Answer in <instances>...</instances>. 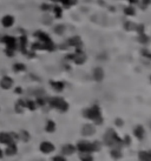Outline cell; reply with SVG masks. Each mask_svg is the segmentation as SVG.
<instances>
[{
    "instance_id": "1",
    "label": "cell",
    "mask_w": 151,
    "mask_h": 161,
    "mask_svg": "<svg viewBox=\"0 0 151 161\" xmlns=\"http://www.w3.org/2000/svg\"><path fill=\"white\" fill-rule=\"evenodd\" d=\"M104 142L110 146V147H113V148H118L123 145V140L117 135V133L113 130V129H108L105 137H104Z\"/></svg>"
},
{
    "instance_id": "2",
    "label": "cell",
    "mask_w": 151,
    "mask_h": 161,
    "mask_svg": "<svg viewBox=\"0 0 151 161\" xmlns=\"http://www.w3.org/2000/svg\"><path fill=\"white\" fill-rule=\"evenodd\" d=\"M77 150L82 153H85V154H90V153H93V152H98L100 150V143L99 142H90V141H79L77 143Z\"/></svg>"
},
{
    "instance_id": "3",
    "label": "cell",
    "mask_w": 151,
    "mask_h": 161,
    "mask_svg": "<svg viewBox=\"0 0 151 161\" xmlns=\"http://www.w3.org/2000/svg\"><path fill=\"white\" fill-rule=\"evenodd\" d=\"M84 117L90 120H93L95 124L100 125L103 122V117H102V113H100V108L98 107L97 105L92 106L91 108H86L84 112H83Z\"/></svg>"
},
{
    "instance_id": "4",
    "label": "cell",
    "mask_w": 151,
    "mask_h": 161,
    "mask_svg": "<svg viewBox=\"0 0 151 161\" xmlns=\"http://www.w3.org/2000/svg\"><path fill=\"white\" fill-rule=\"evenodd\" d=\"M49 102H50L51 107L57 108V109H59L60 112H66V111L69 109V104L65 101L63 98H59V97L51 98Z\"/></svg>"
},
{
    "instance_id": "5",
    "label": "cell",
    "mask_w": 151,
    "mask_h": 161,
    "mask_svg": "<svg viewBox=\"0 0 151 161\" xmlns=\"http://www.w3.org/2000/svg\"><path fill=\"white\" fill-rule=\"evenodd\" d=\"M0 43H4L6 46V48H12L14 51L18 47V40L14 37H11V35H2L0 38Z\"/></svg>"
},
{
    "instance_id": "6",
    "label": "cell",
    "mask_w": 151,
    "mask_h": 161,
    "mask_svg": "<svg viewBox=\"0 0 151 161\" xmlns=\"http://www.w3.org/2000/svg\"><path fill=\"white\" fill-rule=\"evenodd\" d=\"M39 150L42 153L44 154H50V153H52L54 150H55V147H54V145L52 142H50V141H43L40 145H39Z\"/></svg>"
},
{
    "instance_id": "7",
    "label": "cell",
    "mask_w": 151,
    "mask_h": 161,
    "mask_svg": "<svg viewBox=\"0 0 151 161\" xmlns=\"http://www.w3.org/2000/svg\"><path fill=\"white\" fill-rule=\"evenodd\" d=\"M12 142H15V141L13 139L11 133H8V132H0V143L1 145L7 146V145H10Z\"/></svg>"
},
{
    "instance_id": "8",
    "label": "cell",
    "mask_w": 151,
    "mask_h": 161,
    "mask_svg": "<svg viewBox=\"0 0 151 161\" xmlns=\"http://www.w3.org/2000/svg\"><path fill=\"white\" fill-rule=\"evenodd\" d=\"M0 87L2 89H5V91L11 89L12 87H13V79H12L11 76H7V75L2 76L1 80H0Z\"/></svg>"
},
{
    "instance_id": "9",
    "label": "cell",
    "mask_w": 151,
    "mask_h": 161,
    "mask_svg": "<svg viewBox=\"0 0 151 161\" xmlns=\"http://www.w3.org/2000/svg\"><path fill=\"white\" fill-rule=\"evenodd\" d=\"M69 58L72 59L76 64H78V65L84 64V61L86 60V55L83 53L82 51H77V53H75L73 55H71V56H69Z\"/></svg>"
},
{
    "instance_id": "10",
    "label": "cell",
    "mask_w": 151,
    "mask_h": 161,
    "mask_svg": "<svg viewBox=\"0 0 151 161\" xmlns=\"http://www.w3.org/2000/svg\"><path fill=\"white\" fill-rule=\"evenodd\" d=\"M17 153H18V146H17L15 142H12V143L6 146L5 152H4V155H6V156H13Z\"/></svg>"
},
{
    "instance_id": "11",
    "label": "cell",
    "mask_w": 151,
    "mask_h": 161,
    "mask_svg": "<svg viewBox=\"0 0 151 161\" xmlns=\"http://www.w3.org/2000/svg\"><path fill=\"white\" fill-rule=\"evenodd\" d=\"M14 17H12L10 14H7V15H4L2 17V19H1V25L5 27V28H10L13 26V24H14Z\"/></svg>"
},
{
    "instance_id": "12",
    "label": "cell",
    "mask_w": 151,
    "mask_h": 161,
    "mask_svg": "<svg viewBox=\"0 0 151 161\" xmlns=\"http://www.w3.org/2000/svg\"><path fill=\"white\" fill-rule=\"evenodd\" d=\"M76 146L71 145V143H66L62 147V154L63 155H72L76 152Z\"/></svg>"
},
{
    "instance_id": "13",
    "label": "cell",
    "mask_w": 151,
    "mask_h": 161,
    "mask_svg": "<svg viewBox=\"0 0 151 161\" xmlns=\"http://www.w3.org/2000/svg\"><path fill=\"white\" fill-rule=\"evenodd\" d=\"M93 79L98 82H100L104 79V71L102 67H96L93 69Z\"/></svg>"
},
{
    "instance_id": "14",
    "label": "cell",
    "mask_w": 151,
    "mask_h": 161,
    "mask_svg": "<svg viewBox=\"0 0 151 161\" xmlns=\"http://www.w3.org/2000/svg\"><path fill=\"white\" fill-rule=\"evenodd\" d=\"M95 132H96V129H95V126H92V125H85V126H83V129H82V133L85 137L93 135Z\"/></svg>"
},
{
    "instance_id": "15",
    "label": "cell",
    "mask_w": 151,
    "mask_h": 161,
    "mask_svg": "<svg viewBox=\"0 0 151 161\" xmlns=\"http://www.w3.org/2000/svg\"><path fill=\"white\" fill-rule=\"evenodd\" d=\"M138 159L139 161H151V150L138 152Z\"/></svg>"
},
{
    "instance_id": "16",
    "label": "cell",
    "mask_w": 151,
    "mask_h": 161,
    "mask_svg": "<svg viewBox=\"0 0 151 161\" xmlns=\"http://www.w3.org/2000/svg\"><path fill=\"white\" fill-rule=\"evenodd\" d=\"M133 134H135V137L137 138L138 140H143L144 139V135H145V130H144V127L143 126H136V128L133 130Z\"/></svg>"
},
{
    "instance_id": "17",
    "label": "cell",
    "mask_w": 151,
    "mask_h": 161,
    "mask_svg": "<svg viewBox=\"0 0 151 161\" xmlns=\"http://www.w3.org/2000/svg\"><path fill=\"white\" fill-rule=\"evenodd\" d=\"M18 45L20 46V50H22V53H26V46H27V38L25 35H22L18 40Z\"/></svg>"
},
{
    "instance_id": "18",
    "label": "cell",
    "mask_w": 151,
    "mask_h": 161,
    "mask_svg": "<svg viewBox=\"0 0 151 161\" xmlns=\"http://www.w3.org/2000/svg\"><path fill=\"white\" fill-rule=\"evenodd\" d=\"M51 86L53 87L54 91H57V92H62L63 89H64V82H62V81H51Z\"/></svg>"
},
{
    "instance_id": "19",
    "label": "cell",
    "mask_w": 151,
    "mask_h": 161,
    "mask_svg": "<svg viewBox=\"0 0 151 161\" xmlns=\"http://www.w3.org/2000/svg\"><path fill=\"white\" fill-rule=\"evenodd\" d=\"M45 130H46L47 133H53L54 130H55V122L52 121V120H49V121L46 122Z\"/></svg>"
},
{
    "instance_id": "20",
    "label": "cell",
    "mask_w": 151,
    "mask_h": 161,
    "mask_svg": "<svg viewBox=\"0 0 151 161\" xmlns=\"http://www.w3.org/2000/svg\"><path fill=\"white\" fill-rule=\"evenodd\" d=\"M69 45L70 46H75V47H80L82 46V40L79 37H73L69 40Z\"/></svg>"
},
{
    "instance_id": "21",
    "label": "cell",
    "mask_w": 151,
    "mask_h": 161,
    "mask_svg": "<svg viewBox=\"0 0 151 161\" xmlns=\"http://www.w3.org/2000/svg\"><path fill=\"white\" fill-rule=\"evenodd\" d=\"M111 156H112V159H115V160L120 159V158L123 156L120 148H113V150H111Z\"/></svg>"
},
{
    "instance_id": "22",
    "label": "cell",
    "mask_w": 151,
    "mask_h": 161,
    "mask_svg": "<svg viewBox=\"0 0 151 161\" xmlns=\"http://www.w3.org/2000/svg\"><path fill=\"white\" fill-rule=\"evenodd\" d=\"M26 69V66L24 64H20V63H17V64L13 65V71L17 72V73H20V72H24Z\"/></svg>"
},
{
    "instance_id": "23",
    "label": "cell",
    "mask_w": 151,
    "mask_h": 161,
    "mask_svg": "<svg viewBox=\"0 0 151 161\" xmlns=\"http://www.w3.org/2000/svg\"><path fill=\"white\" fill-rule=\"evenodd\" d=\"M18 135H19V139L22 140L24 142H27V141L30 140V134H29L26 130H22V132H20Z\"/></svg>"
},
{
    "instance_id": "24",
    "label": "cell",
    "mask_w": 151,
    "mask_h": 161,
    "mask_svg": "<svg viewBox=\"0 0 151 161\" xmlns=\"http://www.w3.org/2000/svg\"><path fill=\"white\" fill-rule=\"evenodd\" d=\"M26 108H29L30 111H34L37 108V104L32 100H27L26 101Z\"/></svg>"
},
{
    "instance_id": "25",
    "label": "cell",
    "mask_w": 151,
    "mask_h": 161,
    "mask_svg": "<svg viewBox=\"0 0 151 161\" xmlns=\"http://www.w3.org/2000/svg\"><path fill=\"white\" fill-rule=\"evenodd\" d=\"M62 2H63V5H64V7H70L71 5H73L77 2V0H60Z\"/></svg>"
},
{
    "instance_id": "26",
    "label": "cell",
    "mask_w": 151,
    "mask_h": 161,
    "mask_svg": "<svg viewBox=\"0 0 151 161\" xmlns=\"http://www.w3.org/2000/svg\"><path fill=\"white\" fill-rule=\"evenodd\" d=\"M53 12H54V14H55V17H57V18H62L63 12H62V8H60L59 6H55V7L53 8Z\"/></svg>"
},
{
    "instance_id": "27",
    "label": "cell",
    "mask_w": 151,
    "mask_h": 161,
    "mask_svg": "<svg viewBox=\"0 0 151 161\" xmlns=\"http://www.w3.org/2000/svg\"><path fill=\"white\" fill-rule=\"evenodd\" d=\"M14 50H12V48H5V54L8 56V58H12V56H14Z\"/></svg>"
},
{
    "instance_id": "28",
    "label": "cell",
    "mask_w": 151,
    "mask_h": 161,
    "mask_svg": "<svg viewBox=\"0 0 151 161\" xmlns=\"http://www.w3.org/2000/svg\"><path fill=\"white\" fill-rule=\"evenodd\" d=\"M82 161H93V156L92 155H82L80 156Z\"/></svg>"
},
{
    "instance_id": "29",
    "label": "cell",
    "mask_w": 151,
    "mask_h": 161,
    "mask_svg": "<svg viewBox=\"0 0 151 161\" xmlns=\"http://www.w3.org/2000/svg\"><path fill=\"white\" fill-rule=\"evenodd\" d=\"M52 161H67L66 160V158L63 156V155H55L52 158Z\"/></svg>"
},
{
    "instance_id": "30",
    "label": "cell",
    "mask_w": 151,
    "mask_h": 161,
    "mask_svg": "<svg viewBox=\"0 0 151 161\" xmlns=\"http://www.w3.org/2000/svg\"><path fill=\"white\" fill-rule=\"evenodd\" d=\"M130 143H131V139H130L129 135H125V138L123 139V145H126V146H129Z\"/></svg>"
},
{
    "instance_id": "31",
    "label": "cell",
    "mask_w": 151,
    "mask_h": 161,
    "mask_svg": "<svg viewBox=\"0 0 151 161\" xmlns=\"http://www.w3.org/2000/svg\"><path fill=\"white\" fill-rule=\"evenodd\" d=\"M140 37H139V41L142 43H148V40H149V39H148V38H146V37H145V35H144V34H139Z\"/></svg>"
},
{
    "instance_id": "32",
    "label": "cell",
    "mask_w": 151,
    "mask_h": 161,
    "mask_svg": "<svg viewBox=\"0 0 151 161\" xmlns=\"http://www.w3.org/2000/svg\"><path fill=\"white\" fill-rule=\"evenodd\" d=\"M45 102H46V101L44 100L43 98H38V99H37V101H35V104H38L39 106H44V105H45Z\"/></svg>"
},
{
    "instance_id": "33",
    "label": "cell",
    "mask_w": 151,
    "mask_h": 161,
    "mask_svg": "<svg viewBox=\"0 0 151 161\" xmlns=\"http://www.w3.org/2000/svg\"><path fill=\"white\" fill-rule=\"evenodd\" d=\"M55 32L57 33H63L64 32V26H63V25L57 26V27H55Z\"/></svg>"
},
{
    "instance_id": "34",
    "label": "cell",
    "mask_w": 151,
    "mask_h": 161,
    "mask_svg": "<svg viewBox=\"0 0 151 161\" xmlns=\"http://www.w3.org/2000/svg\"><path fill=\"white\" fill-rule=\"evenodd\" d=\"M125 14H131V15H132V14H135V10H133V8H132V7H129V8H125Z\"/></svg>"
},
{
    "instance_id": "35",
    "label": "cell",
    "mask_w": 151,
    "mask_h": 161,
    "mask_svg": "<svg viewBox=\"0 0 151 161\" xmlns=\"http://www.w3.org/2000/svg\"><path fill=\"white\" fill-rule=\"evenodd\" d=\"M142 53H143V55H145L146 58H149V59H151V53H149V52H148L146 50H143V51H142Z\"/></svg>"
},
{
    "instance_id": "36",
    "label": "cell",
    "mask_w": 151,
    "mask_h": 161,
    "mask_svg": "<svg viewBox=\"0 0 151 161\" xmlns=\"http://www.w3.org/2000/svg\"><path fill=\"white\" fill-rule=\"evenodd\" d=\"M123 124H124V122H123V120H120V119H116V125H117L118 127H122V126H123Z\"/></svg>"
},
{
    "instance_id": "37",
    "label": "cell",
    "mask_w": 151,
    "mask_h": 161,
    "mask_svg": "<svg viewBox=\"0 0 151 161\" xmlns=\"http://www.w3.org/2000/svg\"><path fill=\"white\" fill-rule=\"evenodd\" d=\"M14 92H15L17 94H22V87H15V88H14Z\"/></svg>"
},
{
    "instance_id": "38",
    "label": "cell",
    "mask_w": 151,
    "mask_h": 161,
    "mask_svg": "<svg viewBox=\"0 0 151 161\" xmlns=\"http://www.w3.org/2000/svg\"><path fill=\"white\" fill-rule=\"evenodd\" d=\"M42 10H44V11H49V10H50V6L46 5V4H43V5H42Z\"/></svg>"
},
{
    "instance_id": "39",
    "label": "cell",
    "mask_w": 151,
    "mask_h": 161,
    "mask_svg": "<svg viewBox=\"0 0 151 161\" xmlns=\"http://www.w3.org/2000/svg\"><path fill=\"white\" fill-rule=\"evenodd\" d=\"M4 158V150L0 148V159H2Z\"/></svg>"
},
{
    "instance_id": "40",
    "label": "cell",
    "mask_w": 151,
    "mask_h": 161,
    "mask_svg": "<svg viewBox=\"0 0 151 161\" xmlns=\"http://www.w3.org/2000/svg\"><path fill=\"white\" fill-rule=\"evenodd\" d=\"M130 2H137V0H130Z\"/></svg>"
},
{
    "instance_id": "41",
    "label": "cell",
    "mask_w": 151,
    "mask_h": 161,
    "mask_svg": "<svg viewBox=\"0 0 151 161\" xmlns=\"http://www.w3.org/2000/svg\"><path fill=\"white\" fill-rule=\"evenodd\" d=\"M51 1H53V2H58V1H60V0H51Z\"/></svg>"
},
{
    "instance_id": "42",
    "label": "cell",
    "mask_w": 151,
    "mask_h": 161,
    "mask_svg": "<svg viewBox=\"0 0 151 161\" xmlns=\"http://www.w3.org/2000/svg\"><path fill=\"white\" fill-rule=\"evenodd\" d=\"M149 125H150V128H151V121H150V122H149Z\"/></svg>"
},
{
    "instance_id": "43",
    "label": "cell",
    "mask_w": 151,
    "mask_h": 161,
    "mask_svg": "<svg viewBox=\"0 0 151 161\" xmlns=\"http://www.w3.org/2000/svg\"><path fill=\"white\" fill-rule=\"evenodd\" d=\"M150 80H151V76H150Z\"/></svg>"
}]
</instances>
